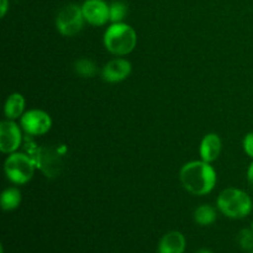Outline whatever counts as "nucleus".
I'll list each match as a JSON object with an SVG mask.
<instances>
[{
  "label": "nucleus",
  "instance_id": "1",
  "mask_svg": "<svg viewBox=\"0 0 253 253\" xmlns=\"http://www.w3.org/2000/svg\"><path fill=\"white\" fill-rule=\"evenodd\" d=\"M180 182L185 190L193 195H207L216 185V172L205 161L185 163L179 173Z\"/></svg>",
  "mask_w": 253,
  "mask_h": 253
},
{
  "label": "nucleus",
  "instance_id": "2",
  "mask_svg": "<svg viewBox=\"0 0 253 253\" xmlns=\"http://www.w3.org/2000/svg\"><path fill=\"white\" fill-rule=\"evenodd\" d=\"M64 147L54 146H32L29 148V156L47 178L53 179L62 173L64 168Z\"/></svg>",
  "mask_w": 253,
  "mask_h": 253
},
{
  "label": "nucleus",
  "instance_id": "3",
  "mask_svg": "<svg viewBox=\"0 0 253 253\" xmlns=\"http://www.w3.org/2000/svg\"><path fill=\"white\" fill-rule=\"evenodd\" d=\"M137 43L136 31L125 22H115L104 34V46L115 56H126L135 49Z\"/></svg>",
  "mask_w": 253,
  "mask_h": 253
},
{
  "label": "nucleus",
  "instance_id": "4",
  "mask_svg": "<svg viewBox=\"0 0 253 253\" xmlns=\"http://www.w3.org/2000/svg\"><path fill=\"white\" fill-rule=\"evenodd\" d=\"M217 209L230 219H244L251 214L253 203L246 192L237 188H227L222 190L216 200Z\"/></svg>",
  "mask_w": 253,
  "mask_h": 253
},
{
  "label": "nucleus",
  "instance_id": "5",
  "mask_svg": "<svg viewBox=\"0 0 253 253\" xmlns=\"http://www.w3.org/2000/svg\"><path fill=\"white\" fill-rule=\"evenodd\" d=\"M36 165L26 153H10L4 163V170L7 179L14 184H26L34 177Z\"/></svg>",
  "mask_w": 253,
  "mask_h": 253
},
{
  "label": "nucleus",
  "instance_id": "6",
  "mask_svg": "<svg viewBox=\"0 0 253 253\" xmlns=\"http://www.w3.org/2000/svg\"><path fill=\"white\" fill-rule=\"evenodd\" d=\"M83 10L77 4H68L59 10L56 17V27L63 36H76L83 30L84 24Z\"/></svg>",
  "mask_w": 253,
  "mask_h": 253
},
{
  "label": "nucleus",
  "instance_id": "7",
  "mask_svg": "<svg viewBox=\"0 0 253 253\" xmlns=\"http://www.w3.org/2000/svg\"><path fill=\"white\" fill-rule=\"evenodd\" d=\"M20 125L29 136H41L51 130L52 119L46 111L32 109L21 116Z\"/></svg>",
  "mask_w": 253,
  "mask_h": 253
},
{
  "label": "nucleus",
  "instance_id": "8",
  "mask_svg": "<svg viewBox=\"0 0 253 253\" xmlns=\"http://www.w3.org/2000/svg\"><path fill=\"white\" fill-rule=\"evenodd\" d=\"M22 142V132L14 120H4L0 124V151L2 153H14Z\"/></svg>",
  "mask_w": 253,
  "mask_h": 253
},
{
  "label": "nucleus",
  "instance_id": "9",
  "mask_svg": "<svg viewBox=\"0 0 253 253\" xmlns=\"http://www.w3.org/2000/svg\"><path fill=\"white\" fill-rule=\"evenodd\" d=\"M82 10L85 21L93 26H104L110 21V5L104 0H85Z\"/></svg>",
  "mask_w": 253,
  "mask_h": 253
},
{
  "label": "nucleus",
  "instance_id": "10",
  "mask_svg": "<svg viewBox=\"0 0 253 253\" xmlns=\"http://www.w3.org/2000/svg\"><path fill=\"white\" fill-rule=\"evenodd\" d=\"M132 71V66L125 58H115L105 64L101 69V77L108 83H119L127 78Z\"/></svg>",
  "mask_w": 253,
  "mask_h": 253
},
{
  "label": "nucleus",
  "instance_id": "11",
  "mask_svg": "<svg viewBox=\"0 0 253 253\" xmlns=\"http://www.w3.org/2000/svg\"><path fill=\"white\" fill-rule=\"evenodd\" d=\"M222 142L221 138L217 133H208L204 136L200 143V157L203 161L208 163H211L219 158L221 152Z\"/></svg>",
  "mask_w": 253,
  "mask_h": 253
},
{
  "label": "nucleus",
  "instance_id": "12",
  "mask_svg": "<svg viewBox=\"0 0 253 253\" xmlns=\"http://www.w3.org/2000/svg\"><path fill=\"white\" fill-rule=\"evenodd\" d=\"M187 241L182 232L170 231L161 239L158 244V253H184Z\"/></svg>",
  "mask_w": 253,
  "mask_h": 253
},
{
  "label": "nucleus",
  "instance_id": "13",
  "mask_svg": "<svg viewBox=\"0 0 253 253\" xmlns=\"http://www.w3.org/2000/svg\"><path fill=\"white\" fill-rule=\"evenodd\" d=\"M25 98L20 93H14L9 95L4 105V114L7 120L21 119L25 110Z\"/></svg>",
  "mask_w": 253,
  "mask_h": 253
},
{
  "label": "nucleus",
  "instance_id": "14",
  "mask_svg": "<svg viewBox=\"0 0 253 253\" xmlns=\"http://www.w3.org/2000/svg\"><path fill=\"white\" fill-rule=\"evenodd\" d=\"M216 210L211 205H200L194 211V221L200 226H209L216 221Z\"/></svg>",
  "mask_w": 253,
  "mask_h": 253
},
{
  "label": "nucleus",
  "instance_id": "15",
  "mask_svg": "<svg viewBox=\"0 0 253 253\" xmlns=\"http://www.w3.org/2000/svg\"><path fill=\"white\" fill-rule=\"evenodd\" d=\"M21 203V193L17 188H7L1 194V208L5 211L15 210Z\"/></svg>",
  "mask_w": 253,
  "mask_h": 253
},
{
  "label": "nucleus",
  "instance_id": "16",
  "mask_svg": "<svg viewBox=\"0 0 253 253\" xmlns=\"http://www.w3.org/2000/svg\"><path fill=\"white\" fill-rule=\"evenodd\" d=\"M74 72L82 78H93L98 74V67L91 59L81 58L74 63Z\"/></svg>",
  "mask_w": 253,
  "mask_h": 253
},
{
  "label": "nucleus",
  "instance_id": "17",
  "mask_svg": "<svg viewBox=\"0 0 253 253\" xmlns=\"http://www.w3.org/2000/svg\"><path fill=\"white\" fill-rule=\"evenodd\" d=\"M127 16V5L123 1H113L110 4V21L123 22L124 19Z\"/></svg>",
  "mask_w": 253,
  "mask_h": 253
},
{
  "label": "nucleus",
  "instance_id": "18",
  "mask_svg": "<svg viewBox=\"0 0 253 253\" xmlns=\"http://www.w3.org/2000/svg\"><path fill=\"white\" fill-rule=\"evenodd\" d=\"M237 244L244 251H253V231L251 229H242L237 234Z\"/></svg>",
  "mask_w": 253,
  "mask_h": 253
},
{
  "label": "nucleus",
  "instance_id": "19",
  "mask_svg": "<svg viewBox=\"0 0 253 253\" xmlns=\"http://www.w3.org/2000/svg\"><path fill=\"white\" fill-rule=\"evenodd\" d=\"M242 146H244V150L245 152L247 153V156L253 158V132L247 133V135L245 136Z\"/></svg>",
  "mask_w": 253,
  "mask_h": 253
},
{
  "label": "nucleus",
  "instance_id": "20",
  "mask_svg": "<svg viewBox=\"0 0 253 253\" xmlns=\"http://www.w3.org/2000/svg\"><path fill=\"white\" fill-rule=\"evenodd\" d=\"M9 7V0H0V16L4 17Z\"/></svg>",
  "mask_w": 253,
  "mask_h": 253
},
{
  "label": "nucleus",
  "instance_id": "21",
  "mask_svg": "<svg viewBox=\"0 0 253 253\" xmlns=\"http://www.w3.org/2000/svg\"><path fill=\"white\" fill-rule=\"evenodd\" d=\"M247 180H249L250 185L253 188V161L251 165H250L249 169H247Z\"/></svg>",
  "mask_w": 253,
  "mask_h": 253
},
{
  "label": "nucleus",
  "instance_id": "22",
  "mask_svg": "<svg viewBox=\"0 0 253 253\" xmlns=\"http://www.w3.org/2000/svg\"><path fill=\"white\" fill-rule=\"evenodd\" d=\"M195 253H212L211 251H210V250H207V249H202V250H199V251H197Z\"/></svg>",
  "mask_w": 253,
  "mask_h": 253
},
{
  "label": "nucleus",
  "instance_id": "23",
  "mask_svg": "<svg viewBox=\"0 0 253 253\" xmlns=\"http://www.w3.org/2000/svg\"><path fill=\"white\" fill-rule=\"evenodd\" d=\"M251 230L253 231V221H252V225H251Z\"/></svg>",
  "mask_w": 253,
  "mask_h": 253
},
{
  "label": "nucleus",
  "instance_id": "24",
  "mask_svg": "<svg viewBox=\"0 0 253 253\" xmlns=\"http://www.w3.org/2000/svg\"><path fill=\"white\" fill-rule=\"evenodd\" d=\"M249 253H253V251H251V252H249Z\"/></svg>",
  "mask_w": 253,
  "mask_h": 253
}]
</instances>
